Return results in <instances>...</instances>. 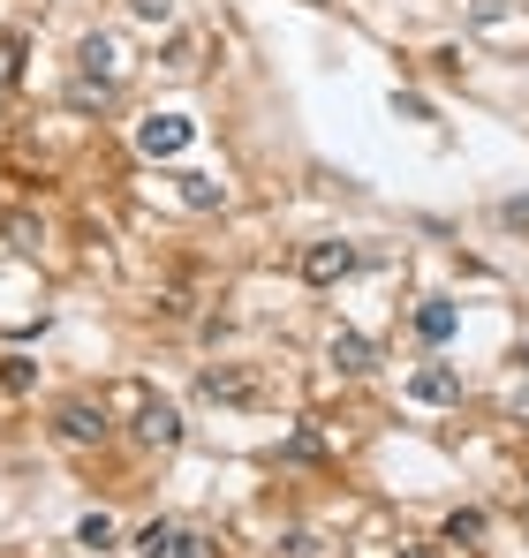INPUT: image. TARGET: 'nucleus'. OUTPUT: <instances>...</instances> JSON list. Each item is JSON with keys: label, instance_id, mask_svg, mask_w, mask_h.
I'll return each mask as SVG.
<instances>
[{"label": "nucleus", "instance_id": "nucleus-20", "mask_svg": "<svg viewBox=\"0 0 529 558\" xmlns=\"http://www.w3.org/2000/svg\"><path fill=\"white\" fill-rule=\"evenodd\" d=\"M522 370H529V347H522Z\"/></svg>", "mask_w": 529, "mask_h": 558}, {"label": "nucleus", "instance_id": "nucleus-1", "mask_svg": "<svg viewBox=\"0 0 529 558\" xmlns=\"http://www.w3.org/2000/svg\"><path fill=\"white\" fill-rule=\"evenodd\" d=\"M76 68H84V84H76V106H91V99H106V91H114V76H122V46H114L106 30H91V38L76 46Z\"/></svg>", "mask_w": 529, "mask_h": 558}, {"label": "nucleus", "instance_id": "nucleus-12", "mask_svg": "<svg viewBox=\"0 0 529 558\" xmlns=\"http://www.w3.org/2000/svg\"><path fill=\"white\" fill-rule=\"evenodd\" d=\"M15 76H23V38H15V30H0V91H8Z\"/></svg>", "mask_w": 529, "mask_h": 558}, {"label": "nucleus", "instance_id": "nucleus-18", "mask_svg": "<svg viewBox=\"0 0 529 558\" xmlns=\"http://www.w3.org/2000/svg\"><path fill=\"white\" fill-rule=\"evenodd\" d=\"M129 8H137L144 23H167V0H129Z\"/></svg>", "mask_w": 529, "mask_h": 558}, {"label": "nucleus", "instance_id": "nucleus-4", "mask_svg": "<svg viewBox=\"0 0 529 558\" xmlns=\"http://www.w3.org/2000/svg\"><path fill=\"white\" fill-rule=\"evenodd\" d=\"M197 385H204V401H257V370H242V363H219Z\"/></svg>", "mask_w": 529, "mask_h": 558}, {"label": "nucleus", "instance_id": "nucleus-10", "mask_svg": "<svg viewBox=\"0 0 529 558\" xmlns=\"http://www.w3.org/2000/svg\"><path fill=\"white\" fill-rule=\"evenodd\" d=\"M76 544H84V551H106V544H114V513H84V521H76Z\"/></svg>", "mask_w": 529, "mask_h": 558}, {"label": "nucleus", "instance_id": "nucleus-19", "mask_svg": "<svg viewBox=\"0 0 529 558\" xmlns=\"http://www.w3.org/2000/svg\"><path fill=\"white\" fill-rule=\"evenodd\" d=\"M401 558H439V551L431 544H401Z\"/></svg>", "mask_w": 529, "mask_h": 558}, {"label": "nucleus", "instance_id": "nucleus-16", "mask_svg": "<svg viewBox=\"0 0 529 558\" xmlns=\"http://www.w3.org/2000/svg\"><path fill=\"white\" fill-rule=\"evenodd\" d=\"M318 453H326V445H318L311 430H295V437H288V460H318Z\"/></svg>", "mask_w": 529, "mask_h": 558}, {"label": "nucleus", "instance_id": "nucleus-2", "mask_svg": "<svg viewBox=\"0 0 529 558\" xmlns=\"http://www.w3.org/2000/svg\"><path fill=\"white\" fill-rule=\"evenodd\" d=\"M355 265H363V257H355L349 242H311V250H303V279H311V287H341Z\"/></svg>", "mask_w": 529, "mask_h": 558}, {"label": "nucleus", "instance_id": "nucleus-3", "mask_svg": "<svg viewBox=\"0 0 529 558\" xmlns=\"http://www.w3.org/2000/svg\"><path fill=\"white\" fill-rule=\"evenodd\" d=\"M408 393H416L424 408H454V401H462V370H454V363H424V370L408 378Z\"/></svg>", "mask_w": 529, "mask_h": 558}, {"label": "nucleus", "instance_id": "nucleus-17", "mask_svg": "<svg viewBox=\"0 0 529 558\" xmlns=\"http://www.w3.org/2000/svg\"><path fill=\"white\" fill-rule=\"evenodd\" d=\"M167 558H212V551H204V536H181V529H175V551H167Z\"/></svg>", "mask_w": 529, "mask_h": 558}, {"label": "nucleus", "instance_id": "nucleus-14", "mask_svg": "<svg viewBox=\"0 0 529 558\" xmlns=\"http://www.w3.org/2000/svg\"><path fill=\"white\" fill-rule=\"evenodd\" d=\"M181 196H189L197 212H212V204H219V181H204V174H181Z\"/></svg>", "mask_w": 529, "mask_h": 558}, {"label": "nucleus", "instance_id": "nucleus-5", "mask_svg": "<svg viewBox=\"0 0 529 558\" xmlns=\"http://www.w3.org/2000/svg\"><path fill=\"white\" fill-rule=\"evenodd\" d=\"M137 143H144V158H175L181 143H189V122H181V114H152V122L137 129Z\"/></svg>", "mask_w": 529, "mask_h": 558}, {"label": "nucleus", "instance_id": "nucleus-9", "mask_svg": "<svg viewBox=\"0 0 529 558\" xmlns=\"http://www.w3.org/2000/svg\"><path fill=\"white\" fill-rule=\"evenodd\" d=\"M416 332H424L431 347H439V340H454V302H424V309H416Z\"/></svg>", "mask_w": 529, "mask_h": 558}, {"label": "nucleus", "instance_id": "nucleus-6", "mask_svg": "<svg viewBox=\"0 0 529 558\" xmlns=\"http://www.w3.org/2000/svg\"><path fill=\"white\" fill-rule=\"evenodd\" d=\"M61 437H68V445H99V437H106V408L68 401V408H61Z\"/></svg>", "mask_w": 529, "mask_h": 558}, {"label": "nucleus", "instance_id": "nucleus-11", "mask_svg": "<svg viewBox=\"0 0 529 558\" xmlns=\"http://www.w3.org/2000/svg\"><path fill=\"white\" fill-rule=\"evenodd\" d=\"M477 536H484V513H477V506L446 513V544H477Z\"/></svg>", "mask_w": 529, "mask_h": 558}, {"label": "nucleus", "instance_id": "nucleus-13", "mask_svg": "<svg viewBox=\"0 0 529 558\" xmlns=\"http://www.w3.org/2000/svg\"><path fill=\"white\" fill-rule=\"evenodd\" d=\"M167 551H175V529H167V521H152V529L137 536V558H167Z\"/></svg>", "mask_w": 529, "mask_h": 558}, {"label": "nucleus", "instance_id": "nucleus-15", "mask_svg": "<svg viewBox=\"0 0 529 558\" xmlns=\"http://www.w3.org/2000/svg\"><path fill=\"white\" fill-rule=\"evenodd\" d=\"M500 227H515V234H529V196H515V204H500Z\"/></svg>", "mask_w": 529, "mask_h": 558}, {"label": "nucleus", "instance_id": "nucleus-8", "mask_svg": "<svg viewBox=\"0 0 529 558\" xmlns=\"http://www.w3.org/2000/svg\"><path fill=\"white\" fill-rule=\"evenodd\" d=\"M326 355H333V370H341V378H363V370H370V340H363V332H333V347H326Z\"/></svg>", "mask_w": 529, "mask_h": 558}, {"label": "nucleus", "instance_id": "nucleus-7", "mask_svg": "<svg viewBox=\"0 0 529 558\" xmlns=\"http://www.w3.org/2000/svg\"><path fill=\"white\" fill-rule=\"evenodd\" d=\"M137 437H144V445H160V453H167V445H181V416H175V408H167V401H152V408H144V416H137Z\"/></svg>", "mask_w": 529, "mask_h": 558}]
</instances>
